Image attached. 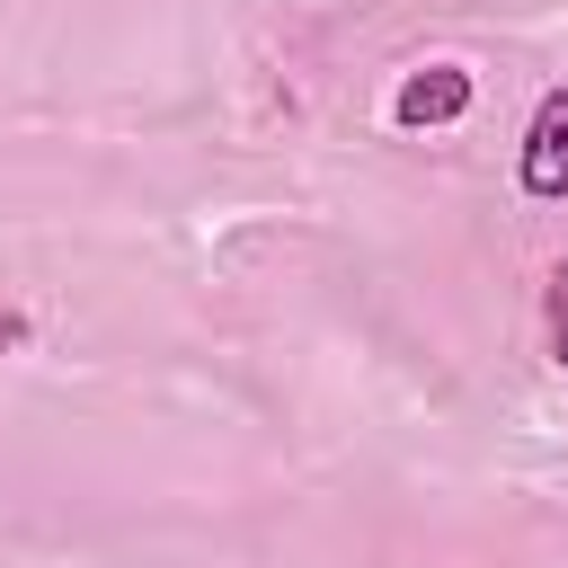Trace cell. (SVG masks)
Instances as JSON below:
<instances>
[{"mask_svg": "<svg viewBox=\"0 0 568 568\" xmlns=\"http://www.w3.org/2000/svg\"><path fill=\"white\" fill-rule=\"evenodd\" d=\"M18 337H27V320H18V311H0V346H18Z\"/></svg>", "mask_w": 568, "mask_h": 568, "instance_id": "obj_4", "label": "cell"}, {"mask_svg": "<svg viewBox=\"0 0 568 568\" xmlns=\"http://www.w3.org/2000/svg\"><path fill=\"white\" fill-rule=\"evenodd\" d=\"M541 320H550V355H559V373H568V257H559V275H550V302H541Z\"/></svg>", "mask_w": 568, "mask_h": 568, "instance_id": "obj_3", "label": "cell"}, {"mask_svg": "<svg viewBox=\"0 0 568 568\" xmlns=\"http://www.w3.org/2000/svg\"><path fill=\"white\" fill-rule=\"evenodd\" d=\"M462 106H470V71H417V80L390 98V115H399L408 133H417V124H453Z\"/></svg>", "mask_w": 568, "mask_h": 568, "instance_id": "obj_2", "label": "cell"}, {"mask_svg": "<svg viewBox=\"0 0 568 568\" xmlns=\"http://www.w3.org/2000/svg\"><path fill=\"white\" fill-rule=\"evenodd\" d=\"M524 195H568V89H550L532 106L524 133Z\"/></svg>", "mask_w": 568, "mask_h": 568, "instance_id": "obj_1", "label": "cell"}]
</instances>
